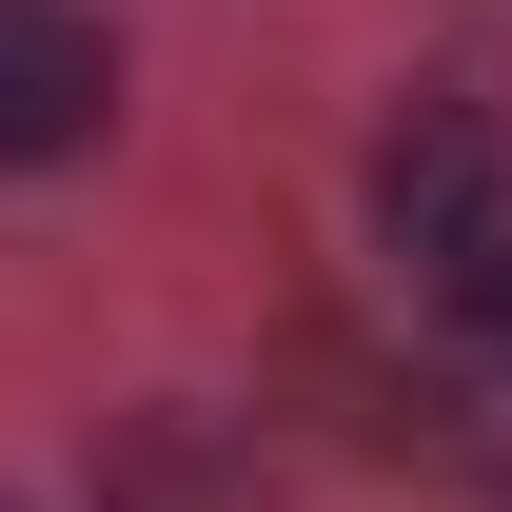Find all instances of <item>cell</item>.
I'll use <instances>...</instances> for the list:
<instances>
[{
	"label": "cell",
	"mask_w": 512,
	"mask_h": 512,
	"mask_svg": "<svg viewBox=\"0 0 512 512\" xmlns=\"http://www.w3.org/2000/svg\"><path fill=\"white\" fill-rule=\"evenodd\" d=\"M493 217H512V119L473 99V79H434V99L375 138V237L434 276V256H453V237H493Z\"/></svg>",
	"instance_id": "6da1fadb"
},
{
	"label": "cell",
	"mask_w": 512,
	"mask_h": 512,
	"mask_svg": "<svg viewBox=\"0 0 512 512\" xmlns=\"http://www.w3.org/2000/svg\"><path fill=\"white\" fill-rule=\"evenodd\" d=\"M99 119H119V40L79 0H0V178L99 158Z\"/></svg>",
	"instance_id": "7a4b0ae2"
},
{
	"label": "cell",
	"mask_w": 512,
	"mask_h": 512,
	"mask_svg": "<svg viewBox=\"0 0 512 512\" xmlns=\"http://www.w3.org/2000/svg\"><path fill=\"white\" fill-rule=\"evenodd\" d=\"M434 296H453L473 335H512V217H493V237H453V256H434Z\"/></svg>",
	"instance_id": "3957f363"
},
{
	"label": "cell",
	"mask_w": 512,
	"mask_h": 512,
	"mask_svg": "<svg viewBox=\"0 0 512 512\" xmlns=\"http://www.w3.org/2000/svg\"><path fill=\"white\" fill-rule=\"evenodd\" d=\"M453 453H473V493H493V512H512V375H493V394H473V414H453Z\"/></svg>",
	"instance_id": "277c9868"
},
{
	"label": "cell",
	"mask_w": 512,
	"mask_h": 512,
	"mask_svg": "<svg viewBox=\"0 0 512 512\" xmlns=\"http://www.w3.org/2000/svg\"><path fill=\"white\" fill-rule=\"evenodd\" d=\"M0 512H40V493H0Z\"/></svg>",
	"instance_id": "5b68a950"
}]
</instances>
